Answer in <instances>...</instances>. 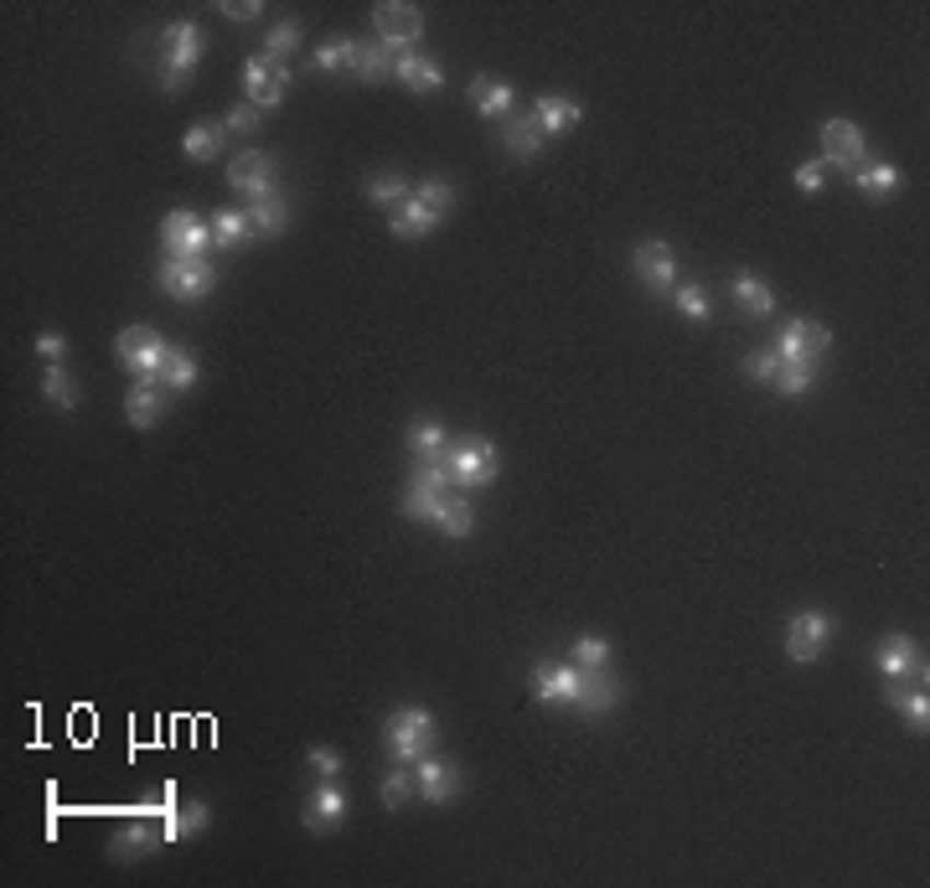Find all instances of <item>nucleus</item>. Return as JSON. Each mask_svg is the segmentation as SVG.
<instances>
[{
  "label": "nucleus",
  "instance_id": "nucleus-17",
  "mask_svg": "<svg viewBox=\"0 0 930 888\" xmlns=\"http://www.w3.org/2000/svg\"><path fill=\"white\" fill-rule=\"evenodd\" d=\"M414 791H420L424 800H435V806H445V800H456L460 791H466V775H460V764L435 760V754H424V760L414 764Z\"/></svg>",
  "mask_w": 930,
  "mask_h": 888
},
{
  "label": "nucleus",
  "instance_id": "nucleus-15",
  "mask_svg": "<svg viewBox=\"0 0 930 888\" xmlns=\"http://www.w3.org/2000/svg\"><path fill=\"white\" fill-rule=\"evenodd\" d=\"M228 186L243 192L249 201L274 197V155H264V150H243V155H233V165H228Z\"/></svg>",
  "mask_w": 930,
  "mask_h": 888
},
{
  "label": "nucleus",
  "instance_id": "nucleus-6",
  "mask_svg": "<svg viewBox=\"0 0 930 888\" xmlns=\"http://www.w3.org/2000/svg\"><path fill=\"white\" fill-rule=\"evenodd\" d=\"M445 496H450L445 460H420V471L409 475V491H403V517H409V522H429Z\"/></svg>",
  "mask_w": 930,
  "mask_h": 888
},
{
  "label": "nucleus",
  "instance_id": "nucleus-40",
  "mask_svg": "<svg viewBox=\"0 0 930 888\" xmlns=\"http://www.w3.org/2000/svg\"><path fill=\"white\" fill-rule=\"evenodd\" d=\"M161 382L165 388H176V393H186V388L197 382V357L182 351V346H171V357H165V367H161Z\"/></svg>",
  "mask_w": 930,
  "mask_h": 888
},
{
  "label": "nucleus",
  "instance_id": "nucleus-45",
  "mask_svg": "<svg viewBox=\"0 0 930 888\" xmlns=\"http://www.w3.org/2000/svg\"><path fill=\"white\" fill-rule=\"evenodd\" d=\"M673 305L688 315V321H709V295H703V285H677L673 290Z\"/></svg>",
  "mask_w": 930,
  "mask_h": 888
},
{
  "label": "nucleus",
  "instance_id": "nucleus-25",
  "mask_svg": "<svg viewBox=\"0 0 930 888\" xmlns=\"http://www.w3.org/2000/svg\"><path fill=\"white\" fill-rule=\"evenodd\" d=\"M161 414H165V399H161V388H156V382H135V388L125 393V418L135 424V429L161 424Z\"/></svg>",
  "mask_w": 930,
  "mask_h": 888
},
{
  "label": "nucleus",
  "instance_id": "nucleus-35",
  "mask_svg": "<svg viewBox=\"0 0 930 888\" xmlns=\"http://www.w3.org/2000/svg\"><path fill=\"white\" fill-rule=\"evenodd\" d=\"M42 393H47L53 408H78V382H73V372H68L62 362L42 367Z\"/></svg>",
  "mask_w": 930,
  "mask_h": 888
},
{
  "label": "nucleus",
  "instance_id": "nucleus-41",
  "mask_svg": "<svg viewBox=\"0 0 930 888\" xmlns=\"http://www.w3.org/2000/svg\"><path fill=\"white\" fill-rule=\"evenodd\" d=\"M409 197H414V186L403 182V176H372V182H367V201H372V207H403Z\"/></svg>",
  "mask_w": 930,
  "mask_h": 888
},
{
  "label": "nucleus",
  "instance_id": "nucleus-51",
  "mask_svg": "<svg viewBox=\"0 0 930 888\" xmlns=\"http://www.w3.org/2000/svg\"><path fill=\"white\" fill-rule=\"evenodd\" d=\"M218 11L228 21H259V16H264V5H259V0H222Z\"/></svg>",
  "mask_w": 930,
  "mask_h": 888
},
{
  "label": "nucleus",
  "instance_id": "nucleus-49",
  "mask_svg": "<svg viewBox=\"0 0 930 888\" xmlns=\"http://www.w3.org/2000/svg\"><path fill=\"white\" fill-rule=\"evenodd\" d=\"M822 182H827V165H822V161H806V165H796V186H802L806 197H817V192H822Z\"/></svg>",
  "mask_w": 930,
  "mask_h": 888
},
{
  "label": "nucleus",
  "instance_id": "nucleus-39",
  "mask_svg": "<svg viewBox=\"0 0 930 888\" xmlns=\"http://www.w3.org/2000/svg\"><path fill=\"white\" fill-rule=\"evenodd\" d=\"M352 62H357V42L347 37H331L315 47V68L321 73H352Z\"/></svg>",
  "mask_w": 930,
  "mask_h": 888
},
{
  "label": "nucleus",
  "instance_id": "nucleus-23",
  "mask_svg": "<svg viewBox=\"0 0 930 888\" xmlns=\"http://www.w3.org/2000/svg\"><path fill=\"white\" fill-rule=\"evenodd\" d=\"M730 295H734V305L745 310V315H755V321L776 310V295H770V285L760 279V274H749V269H739L730 279Z\"/></svg>",
  "mask_w": 930,
  "mask_h": 888
},
{
  "label": "nucleus",
  "instance_id": "nucleus-4",
  "mask_svg": "<svg viewBox=\"0 0 930 888\" xmlns=\"http://www.w3.org/2000/svg\"><path fill=\"white\" fill-rule=\"evenodd\" d=\"M372 26H378V47H383L393 62L399 57H414L420 53V37H424V16L414 11V5H399V0H388V5H378L372 11Z\"/></svg>",
  "mask_w": 930,
  "mask_h": 888
},
{
  "label": "nucleus",
  "instance_id": "nucleus-52",
  "mask_svg": "<svg viewBox=\"0 0 930 888\" xmlns=\"http://www.w3.org/2000/svg\"><path fill=\"white\" fill-rule=\"evenodd\" d=\"M37 357H42V362H62V357H68V342H62L57 331H42V336H37Z\"/></svg>",
  "mask_w": 930,
  "mask_h": 888
},
{
  "label": "nucleus",
  "instance_id": "nucleus-26",
  "mask_svg": "<svg viewBox=\"0 0 930 888\" xmlns=\"http://www.w3.org/2000/svg\"><path fill=\"white\" fill-rule=\"evenodd\" d=\"M853 182H858V192L869 201H889L894 192H899V165H889V161H863L853 171Z\"/></svg>",
  "mask_w": 930,
  "mask_h": 888
},
{
  "label": "nucleus",
  "instance_id": "nucleus-42",
  "mask_svg": "<svg viewBox=\"0 0 930 888\" xmlns=\"http://www.w3.org/2000/svg\"><path fill=\"white\" fill-rule=\"evenodd\" d=\"M574 661H579L584 671L610 667V641H605V635H579V641H574Z\"/></svg>",
  "mask_w": 930,
  "mask_h": 888
},
{
  "label": "nucleus",
  "instance_id": "nucleus-43",
  "mask_svg": "<svg viewBox=\"0 0 930 888\" xmlns=\"http://www.w3.org/2000/svg\"><path fill=\"white\" fill-rule=\"evenodd\" d=\"M295 42H300V21H279L269 37H264V57H269V62H285V57L295 53Z\"/></svg>",
  "mask_w": 930,
  "mask_h": 888
},
{
  "label": "nucleus",
  "instance_id": "nucleus-19",
  "mask_svg": "<svg viewBox=\"0 0 930 888\" xmlns=\"http://www.w3.org/2000/svg\"><path fill=\"white\" fill-rule=\"evenodd\" d=\"M620 692H625V688H620V677L610 667L584 671V688H579V703H574V707H579L584 718H600V713H610V707L620 703Z\"/></svg>",
  "mask_w": 930,
  "mask_h": 888
},
{
  "label": "nucleus",
  "instance_id": "nucleus-3",
  "mask_svg": "<svg viewBox=\"0 0 930 888\" xmlns=\"http://www.w3.org/2000/svg\"><path fill=\"white\" fill-rule=\"evenodd\" d=\"M114 351H119V367L135 372V382H156L165 357H171L165 336L161 331H150V326H125L119 336H114Z\"/></svg>",
  "mask_w": 930,
  "mask_h": 888
},
{
  "label": "nucleus",
  "instance_id": "nucleus-50",
  "mask_svg": "<svg viewBox=\"0 0 930 888\" xmlns=\"http://www.w3.org/2000/svg\"><path fill=\"white\" fill-rule=\"evenodd\" d=\"M310 770L321 780H336L342 775V754H336V749H310Z\"/></svg>",
  "mask_w": 930,
  "mask_h": 888
},
{
  "label": "nucleus",
  "instance_id": "nucleus-22",
  "mask_svg": "<svg viewBox=\"0 0 930 888\" xmlns=\"http://www.w3.org/2000/svg\"><path fill=\"white\" fill-rule=\"evenodd\" d=\"M393 78H399L409 93H439L445 89V73H439V62L435 57H424V53H414V57H399L393 62Z\"/></svg>",
  "mask_w": 930,
  "mask_h": 888
},
{
  "label": "nucleus",
  "instance_id": "nucleus-21",
  "mask_svg": "<svg viewBox=\"0 0 930 888\" xmlns=\"http://www.w3.org/2000/svg\"><path fill=\"white\" fill-rule=\"evenodd\" d=\"M532 119H538V129L548 135H564V129H574L584 119V109L574 104V99H564V93H543L538 104H532Z\"/></svg>",
  "mask_w": 930,
  "mask_h": 888
},
{
  "label": "nucleus",
  "instance_id": "nucleus-2",
  "mask_svg": "<svg viewBox=\"0 0 930 888\" xmlns=\"http://www.w3.org/2000/svg\"><path fill=\"white\" fill-rule=\"evenodd\" d=\"M435 713L429 707H399L393 718L383 724V743L388 754L399 764H420L429 749H435Z\"/></svg>",
  "mask_w": 930,
  "mask_h": 888
},
{
  "label": "nucleus",
  "instance_id": "nucleus-37",
  "mask_svg": "<svg viewBox=\"0 0 930 888\" xmlns=\"http://www.w3.org/2000/svg\"><path fill=\"white\" fill-rule=\"evenodd\" d=\"M812 382H817V367L812 362H781L776 367V378H770V388H776L781 399H802Z\"/></svg>",
  "mask_w": 930,
  "mask_h": 888
},
{
  "label": "nucleus",
  "instance_id": "nucleus-11",
  "mask_svg": "<svg viewBox=\"0 0 930 888\" xmlns=\"http://www.w3.org/2000/svg\"><path fill=\"white\" fill-rule=\"evenodd\" d=\"M579 688H584L579 661H543V667H532V697H538V703L574 707L579 703Z\"/></svg>",
  "mask_w": 930,
  "mask_h": 888
},
{
  "label": "nucleus",
  "instance_id": "nucleus-29",
  "mask_svg": "<svg viewBox=\"0 0 930 888\" xmlns=\"http://www.w3.org/2000/svg\"><path fill=\"white\" fill-rule=\"evenodd\" d=\"M249 222H254L259 238H279L290 228V201L285 197H264V201H249Z\"/></svg>",
  "mask_w": 930,
  "mask_h": 888
},
{
  "label": "nucleus",
  "instance_id": "nucleus-8",
  "mask_svg": "<svg viewBox=\"0 0 930 888\" xmlns=\"http://www.w3.org/2000/svg\"><path fill=\"white\" fill-rule=\"evenodd\" d=\"M213 285H218V274L207 258H165L156 274V290L171 300H202V295H213Z\"/></svg>",
  "mask_w": 930,
  "mask_h": 888
},
{
  "label": "nucleus",
  "instance_id": "nucleus-1",
  "mask_svg": "<svg viewBox=\"0 0 930 888\" xmlns=\"http://www.w3.org/2000/svg\"><path fill=\"white\" fill-rule=\"evenodd\" d=\"M445 471H450V486L481 491V486H492V481H496L502 460H496V445L486 435H466V439H450V450H445Z\"/></svg>",
  "mask_w": 930,
  "mask_h": 888
},
{
  "label": "nucleus",
  "instance_id": "nucleus-16",
  "mask_svg": "<svg viewBox=\"0 0 930 888\" xmlns=\"http://www.w3.org/2000/svg\"><path fill=\"white\" fill-rule=\"evenodd\" d=\"M827 346H833L827 326H817V321H791V326L781 331V342H776V357H781V362H812L817 367L822 357H827Z\"/></svg>",
  "mask_w": 930,
  "mask_h": 888
},
{
  "label": "nucleus",
  "instance_id": "nucleus-47",
  "mask_svg": "<svg viewBox=\"0 0 930 888\" xmlns=\"http://www.w3.org/2000/svg\"><path fill=\"white\" fill-rule=\"evenodd\" d=\"M776 367H781V357H776V351H755V357H745V367H739V372H745L749 382H770V378H776Z\"/></svg>",
  "mask_w": 930,
  "mask_h": 888
},
{
  "label": "nucleus",
  "instance_id": "nucleus-46",
  "mask_svg": "<svg viewBox=\"0 0 930 888\" xmlns=\"http://www.w3.org/2000/svg\"><path fill=\"white\" fill-rule=\"evenodd\" d=\"M414 197H420L429 212H439V218H445V212L456 207V186H450V182H424V186H414Z\"/></svg>",
  "mask_w": 930,
  "mask_h": 888
},
{
  "label": "nucleus",
  "instance_id": "nucleus-38",
  "mask_svg": "<svg viewBox=\"0 0 930 888\" xmlns=\"http://www.w3.org/2000/svg\"><path fill=\"white\" fill-rule=\"evenodd\" d=\"M352 73L363 78V83H378V78H393V57L378 47V42H357V62H352Z\"/></svg>",
  "mask_w": 930,
  "mask_h": 888
},
{
  "label": "nucleus",
  "instance_id": "nucleus-32",
  "mask_svg": "<svg viewBox=\"0 0 930 888\" xmlns=\"http://www.w3.org/2000/svg\"><path fill=\"white\" fill-rule=\"evenodd\" d=\"M471 99H475V114H486V119L512 114V89L507 83H496V78H486V73L471 83Z\"/></svg>",
  "mask_w": 930,
  "mask_h": 888
},
{
  "label": "nucleus",
  "instance_id": "nucleus-48",
  "mask_svg": "<svg viewBox=\"0 0 930 888\" xmlns=\"http://www.w3.org/2000/svg\"><path fill=\"white\" fill-rule=\"evenodd\" d=\"M259 119H264V114H259V104H238V109H228L222 129H228V135H249V129H254Z\"/></svg>",
  "mask_w": 930,
  "mask_h": 888
},
{
  "label": "nucleus",
  "instance_id": "nucleus-34",
  "mask_svg": "<svg viewBox=\"0 0 930 888\" xmlns=\"http://www.w3.org/2000/svg\"><path fill=\"white\" fill-rule=\"evenodd\" d=\"M249 238H254V222H249V212L222 207L218 218H213V243H218V249H243Z\"/></svg>",
  "mask_w": 930,
  "mask_h": 888
},
{
  "label": "nucleus",
  "instance_id": "nucleus-10",
  "mask_svg": "<svg viewBox=\"0 0 930 888\" xmlns=\"http://www.w3.org/2000/svg\"><path fill=\"white\" fill-rule=\"evenodd\" d=\"M827 641H833V615H822V610H802V615L785 625V656H791L796 667H812V661L827 651Z\"/></svg>",
  "mask_w": 930,
  "mask_h": 888
},
{
  "label": "nucleus",
  "instance_id": "nucleus-20",
  "mask_svg": "<svg viewBox=\"0 0 930 888\" xmlns=\"http://www.w3.org/2000/svg\"><path fill=\"white\" fill-rule=\"evenodd\" d=\"M342 821H347V791H342L336 780H321L315 796H310L306 827L310 832H331V827H342Z\"/></svg>",
  "mask_w": 930,
  "mask_h": 888
},
{
  "label": "nucleus",
  "instance_id": "nucleus-27",
  "mask_svg": "<svg viewBox=\"0 0 930 888\" xmlns=\"http://www.w3.org/2000/svg\"><path fill=\"white\" fill-rule=\"evenodd\" d=\"M429 522H435L445 538H456V543H460V538H471V532H475V511H471V501H466L460 491H450Z\"/></svg>",
  "mask_w": 930,
  "mask_h": 888
},
{
  "label": "nucleus",
  "instance_id": "nucleus-28",
  "mask_svg": "<svg viewBox=\"0 0 930 888\" xmlns=\"http://www.w3.org/2000/svg\"><path fill=\"white\" fill-rule=\"evenodd\" d=\"M435 228H439V212H429L420 197H409L403 207H393V238H409V243H414V238H429Z\"/></svg>",
  "mask_w": 930,
  "mask_h": 888
},
{
  "label": "nucleus",
  "instance_id": "nucleus-24",
  "mask_svg": "<svg viewBox=\"0 0 930 888\" xmlns=\"http://www.w3.org/2000/svg\"><path fill=\"white\" fill-rule=\"evenodd\" d=\"M884 697H889V707L899 713V718H905V728H910V734H926V728H930V703H926V692H920V688H910V682H894Z\"/></svg>",
  "mask_w": 930,
  "mask_h": 888
},
{
  "label": "nucleus",
  "instance_id": "nucleus-12",
  "mask_svg": "<svg viewBox=\"0 0 930 888\" xmlns=\"http://www.w3.org/2000/svg\"><path fill=\"white\" fill-rule=\"evenodd\" d=\"M874 667L889 677V682H920L926 688V656L915 646L910 635H884L874 646Z\"/></svg>",
  "mask_w": 930,
  "mask_h": 888
},
{
  "label": "nucleus",
  "instance_id": "nucleus-14",
  "mask_svg": "<svg viewBox=\"0 0 930 888\" xmlns=\"http://www.w3.org/2000/svg\"><path fill=\"white\" fill-rule=\"evenodd\" d=\"M285 83H290V62H269L264 53L243 62V89H249V104H259V109H274L285 99Z\"/></svg>",
  "mask_w": 930,
  "mask_h": 888
},
{
  "label": "nucleus",
  "instance_id": "nucleus-7",
  "mask_svg": "<svg viewBox=\"0 0 930 888\" xmlns=\"http://www.w3.org/2000/svg\"><path fill=\"white\" fill-rule=\"evenodd\" d=\"M161 249H165V258H207V249H218V243H213V222H202L197 212H186V207L165 212Z\"/></svg>",
  "mask_w": 930,
  "mask_h": 888
},
{
  "label": "nucleus",
  "instance_id": "nucleus-9",
  "mask_svg": "<svg viewBox=\"0 0 930 888\" xmlns=\"http://www.w3.org/2000/svg\"><path fill=\"white\" fill-rule=\"evenodd\" d=\"M822 165H838V171H848L853 176L858 165L869 161V140H863V129L853 125V119H827L822 125Z\"/></svg>",
  "mask_w": 930,
  "mask_h": 888
},
{
  "label": "nucleus",
  "instance_id": "nucleus-33",
  "mask_svg": "<svg viewBox=\"0 0 930 888\" xmlns=\"http://www.w3.org/2000/svg\"><path fill=\"white\" fill-rule=\"evenodd\" d=\"M202 827H207V800H186L182 811H176V806L165 811V827H161V837H165V842H182V837L202 832Z\"/></svg>",
  "mask_w": 930,
  "mask_h": 888
},
{
  "label": "nucleus",
  "instance_id": "nucleus-44",
  "mask_svg": "<svg viewBox=\"0 0 930 888\" xmlns=\"http://www.w3.org/2000/svg\"><path fill=\"white\" fill-rule=\"evenodd\" d=\"M409 796H414V770H403V764H399V770H388V775H383V806H388V811H399Z\"/></svg>",
  "mask_w": 930,
  "mask_h": 888
},
{
  "label": "nucleus",
  "instance_id": "nucleus-36",
  "mask_svg": "<svg viewBox=\"0 0 930 888\" xmlns=\"http://www.w3.org/2000/svg\"><path fill=\"white\" fill-rule=\"evenodd\" d=\"M222 135H228L222 125H192V129H186V140H182V155H186V161H197V165H207L222 150Z\"/></svg>",
  "mask_w": 930,
  "mask_h": 888
},
{
  "label": "nucleus",
  "instance_id": "nucleus-5",
  "mask_svg": "<svg viewBox=\"0 0 930 888\" xmlns=\"http://www.w3.org/2000/svg\"><path fill=\"white\" fill-rule=\"evenodd\" d=\"M202 57V32L192 21H176L161 32V89H186V73Z\"/></svg>",
  "mask_w": 930,
  "mask_h": 888
},
{
  "label": "nucleus",
  "instance_id": "nucleus-31",
  "mask_svg": "<svg viewBox=\"0 0 930 888\" xmlns=\"http://www.w3.org/2000/svg\"><path fill=\"white\" fill-rule=\"evenodd\" d=\"M403 439H409V450L420 454V460H445V450H450V435H445L439 424H429V418H414Z\"/></svg>",
  "mask_w": 930,
  "mask_h": 888
},
{
  "label": "nucleus",
  "instance_id": "nucleus-18",
  "mask_svg": "<svg viewBox=\"0 0 930 888\" xmlns=\"http://www.w3.org/2000/svg\"><path fill=\"white\" fill-rule=\"evenodd\" d=\"M496 146L507 150L512 161H532L543 150V129H538L532 114H507V125L496 129Z\"/></svg>",
  "mask_w": 930,
  "mask_h": 888
},
{
  "label": "nucleus",
  "instance_id": "nucleus-13",
  "mask_svg": "<svg viewBox=\"0 0 930 888\" xmlns=\"http://www.w3.org/2000/svg\"><path fill=\"white\" fill-rule=\"evenodd\" d=\"M631 269H636V279H641V285H646L652 295H673V290H677V254L667 249V243H657V238L636 243V254H631Z\"/></svg>",
  "mask_w": 930,
  "mask_h": 888
},
{
  "label": "nucleus",
  "instance_id": "nucleus-30",
  "mask_svg": "<svg viewBox=\"0 0 930 888\" xmlns=\"http://www.w3.org/2000/svg\"><path fill=\"white\" fill-rule=\"evenodd\" d=\"M156 842H161V837L150 832V827H146V821H140V816H135L129 827H119V832H114L110 852H114V857H119V863H135V857H140V852H150V847H156Z\"/></svg>",
  "mask_w": 930,
  "mask_h": 888
}]
</instances>
